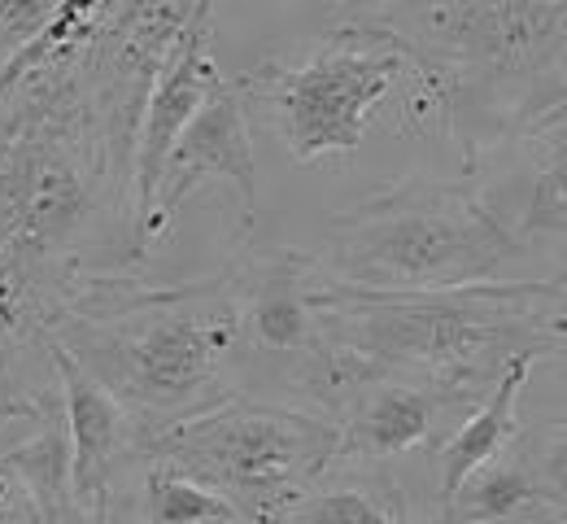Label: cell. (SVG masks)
I'll return each instance as SVG.
<instances>
[{
    "instance_id": "1",
    "label": "cell",
    "mask_w": 567,
    "mask_h": 524,
    "mask_svg": "<svg viewBox=\"0 0 567 524\" xmlns=\"http://www.w3.org/2000/svg\"><path fill=\"white\" fill-rule=\"evenodd\" d=\"M197 4H74L0 66V315L49 332L92 280L132 276L136 132Z\"/></svg>"
},
{
    "instance_id": "2",
    "label": "cell",
    "mask_w": 567,
    "mask_h": 524,
    "mask_svg": "<svg viewBox=\"0 0 567 524\" xmlns=\"http://www.w3.org/2000/svg\"><path fill=\"white\" fill-rule=\"evenodd\" d=\"M564 280H494L454 294H358L315 280L328 376L319 415L332 420L341 393L371 376H402L485 402L515 359L555 355L550 315Z\"/></svg>"
},
{
    "instance_id": "3",
    "label": "cell",
    "mask_w": 567,
    "mask_h": 524,
    "mask_svg": "<svg viewBox=\"0 0 567 524\" xmlns=\"http://www.w3.org/2000/svg\"><path fill=\"white\" fill-rule=\"evenodd\" d=\"M49 337L144 438L240 398V332L227 271L184 285L92 280L49 319Z\"/></svg>"
},
{
    "instance_id": "4",
    "label": "cell",
    "mask_w": 567,
    "mask_h": 524,
    "mask_svg": "<svg viewBox=\"0 0 567 524\" xmlns=\"http://www.w3.org/2000/svg\"><path fill=\"white\" fill-rule=\"evenodd\" d=\"M371 13L432 71L441 132L467 175L567 105V4L463 0L384 4Z\"/></svg>"
},
{
    "instance_id": "5",
    "label": "cell",
    "mask_w": 567,
    "mask_h": 524,
    "mask_svg": "<svg viewBox=\"0 0 567 524\" xmlns=\"http://www.w3.org/2000/svg\"><path fill=\"white\" fill-rule=\"evenodd\" d=\"M519 254L515 232L472 184L402 175L341 210L310 258L323 285L358 294H454L494 285Z\"/></svg>"
},
{
    "instance_id": "6",
    "label": "cell",
    "mask_w": 567,
    "mask_h": 524,
    "mask_svg": "<svg viewBox=\"0 0 567 524\" xmlns=\"http://www.w3.org/2000/svg\"><path fill=\"white\" fill-rule=\"evenodd\" d=\"M245 110L258 105L292 162L354 157L375 110L402 92L406 127H441L436 79L402 35L375 22L371 9H346L328 22L315 53L301 62H262L231 79Z\"/></svg>"
},
{
    "instance_id": "7",
    "label": "cell",
    "mask_w": 567,
    "mask_h": 524,
    "mask_svg": "<svg viewBox=\"0 0 567 524\" xmlns=\"http://www.w3.org/2000/svg\"><path fill=\"white\" fill-rule=\"evenodd\" d=\"M341 429L306 407L231 398L144 442V463L175 468L236 507L245 524H284L337 468Z\"/></svg>"
},
{
    "instance_id": "8",
    "label": "cell",
    "mask_w": 567,
    "mask_h": 524,
    "mask_svg": "<svg viewBox=\"0 0 567 524\" xmlns=\"http://www.w3.org/2000/svg\"><path fill=\"white\" fill-rule=\"evenodd\" d=\"M236 294V332L240 363H271L306 398V411H319L323 376H328V341L323 319L310 301L315 258L284 249L276 258H249L227 267Z\"/></svg>"
},
{
    "instance_id": "9",
    "label": "cell",
    "mask_w": 567,
    "mask_h": 524,
    "mask_svg": "<svg viewBox=\"0 0 567 524\" xmlns=\"http://www.w3.org/2000/svg\"><path fill=\"white\" fill-rule=\"evenodd\" d=\"M223 79L227 75L214 62V9L197 4L188 27L175 35L153 88H148L141 132H136L132 188H136V258L141 263L153 249L148 227H153V206H157V184H162L166 157L179 145V136L188 132V123L197 119V110L210 101Z\"/></svg>"
},
{
    "instance_id": "10",
    "label": "cell",
    "mask_w": 567,
    "mask_h": 524,
    "mask_svg": "<svg viewBox=\"0 0 567 524\" xmlns=\"http://www.w3.org/2000/svg\"><path fill=\"white\" fill-rule=\"evenodd\" d=\"M49 359L62 389L66 450H71V507L83 524H114L118 476L127 463L144 468V429L49 337Z\"/></svg>"
},
{
    "instance_id": "11",
    "label": "cell",
    "mask_w": 567,
    "mask_h": 524,
    "mask_svg": "<svg viewBox=\"0 0 567 524\" xmlns=\"http://www.w3.org/2000/svg\"><path fill=\"white\" fill-rule=\"evenodd\" d=\"M231 184L240 197V232H254L258 224V157H254V136H249V110L231 79L214 88V96L197 110L188 132L166 157L162 184H157V206H153V245L175 224L179 206L202 188V184Z\"/></svg>"
},
{
    "instance_id": "12",
    "label": "cell",
    "mask_w": 567,
    "mask_h": 524,
    "mask_svg": "<svg viewBox=\"0 0 567 524\" xmlns=\"http://www.w3.org/2000/svg\"><path fill=\"white\" fill-rule=\"evenodd\" d=\"M476 407H481L476 398L432 389L420 380H402V376L358 380L341 393V402L332 411V424L341 429L337 463L341 468H384L393 459H406L415 450L432 446L450 415L467 420Z\"/></svg>"
},
{
    "instance_id": "13",
    "label": "cell",
    "mask_w": 567,
    "mask_h": 524,
    "mask_svg": "<svg viewBox=\"0 0 567 524\" xmlns=\"http://www.w3.org/2000/svg\"><path fill=\"white\" fill-rule=\"evenodd\" d=\"M533 363L537 359H515L502 372V380L489 389V398L436 446V512L454 499V490L472 472L489 468L494 459H502L506 450L515 446V438H519V393L528 384Z\"/></svg>"
},
{
    "instance_id": "14",
    "label": "cell",
    "mask_w": 567,
    "mask_h": 524,
    "mask_svg": "<svg viewBox=\"0 0 567 524\" xmlns=\"http://www.w3.org/2000/svg\"><path fill=\"white\" fill-rule=\"evenodd\" d=\"M284 524H420L406 490L384 468H332Z\"/></svg>"
},
{
    "instance_id": "15",
    "label": "cell",
    "mask_w": 567,
    "mask_h": 524,
    "mask_svg": "<svg viewBox=\"0 0 567 524\" xmlns=\"http://www.w3.org/2000/svg\"><path fill=\"white\" fill-rule=\"evenodd\" d=\"M62 407L49 332L22 328L0 315V442Z\"/></svg>"
},
{
    "instance_id": "16",
    "label": "cell",
    "mask_w": 567,
    "mask_h": 524,
    "mask_svg": "<svg viewBox=\"0 0 567 524\" xmlns=\"http://www.w3.org/2000/svg\"><path fill=\"white\" fill-rule=\"evenodd\" d=\"M515 145L533 166L528 202L515 236H537V232L567 236V105L546 114L537 127H528Z\"/></svg>"
},
{
    "instance_id": "17",
    "label": "cell",
    "mask_w": 567,
    "mask_h": 524,
    "mask_svg": "<svg viewBox=\"0 0 567 524\" xmlns=\"http://www.w3.org/2000/svg\"><path fill=\"white\" fill-rule=\"evenodd\" d=\"M141 521L144 524H245L227 499H218L202 481L144 463L141 468Z\"/></svg>"
},
{
    "instance_id": "18",
    "label": "cell",
    "mask_w": 567,
    "mask_h": 524,
    "mask_svg": "<svg viewBox=\"0 0 567 524\" xmlns=\"http://www.w3.org/2000/svg\"><path fill=\"white\" fill-rule=\"evenodd\" d=\"M515 454L555 524H567V407L537 433H519Z\"/></svg>"
},
{
    "instance_id": "19",
    "label": "cell",
    "mask_w": 567,
    "mask_h": 524,
    "mask_svg": "<svg viewBox=\"0 0 567 524\" xmlns=\"http://www.w3.org/2000/svg\"><path fill=\"white\" fill-rule=\"evenodd\" d=\"M58 13V0H0V66L18 58Z\"/></svg>"
},
{
    "instance_id": "20",
    "label": "cell",
    "mask_w": 567,
    "mask_h": 524,
    "mask_svg": "<svg viewBox=\"0 0 567 524\" xmlns=\"http://www.w3.org/2000/svg\"><path fill=\"white\" fill-rule=\"evenodd\" d=\"M0 524H49L31 490L18 481V472L0 459Z\"/></svg>"
},
{
    "instance_id": "21",
    "label": "cell",
    "mask_w": 567,
    "mask_h": 524,
    "mask_svg": "<svg viewBox=\"0 0 567 524\" xmlns=\"http://www.w3.org/2000/svg\"><path fill=\"white\" fill-rule=\"evenodd\" d=\"M550 337H555V341H567V315L564 310H555V315H550Z\"/></svg>"
},
{
    "instance_id": "22",
    "label": "cell",
    "mask_w": 567,
    "mask_h": 524,
    "mask_svg": "<svg viewBox=\"0 0 567 524\" xmlns=\"http://www.w3.org/2000/svg\"><path fill=\"white\" fill-rule=\"evenodd\" d=\"M66 524H83V521H66Z\"/></svg>"
}]
</instances>
